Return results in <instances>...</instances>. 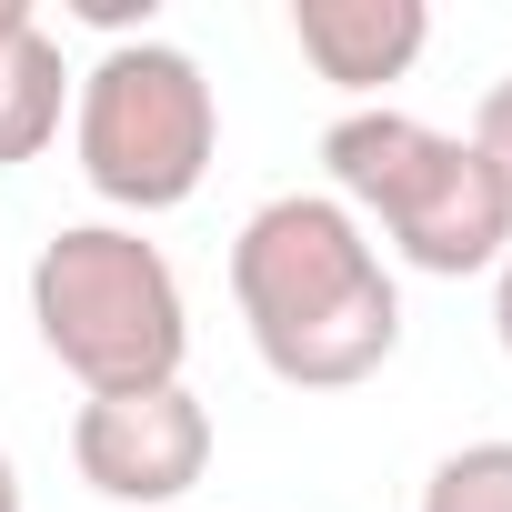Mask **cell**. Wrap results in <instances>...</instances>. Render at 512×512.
<instances>
[{"label": "cell", "instance_id": "obj_1", "mask_svg": "<svg viewBox=\"0 0 512 512\" xmlns=\"http://www.w3.org/2000/svg\"><path fill=\"white\" fill-rule=\"evenodd\" d=\"M231 302L272 382L352 392L402 352V292L382 272V241L332 191H272L231 231Z\"/></svg>", "mask_w": 512, "mask_h": 512}, {"label": "cell", "instance_id": "obj_2", "mask_svg": "<svg viewBox=\"0 0 512 512\" xmlns=\"http://www.w3.org/2000/svg\"><path fill=\"white\" fill-rule=\"evenodd\" d=\"M322 171H332V201L382 231L412 272L432 282H472V272H502L512 251V191L492 181V161L462 141V131H432L392 101H362L322 131Z\"/></svg>", "mask_w": 512, "mask_h": 512}, {"label": "cell", "instance_id": "obj_3", "mask_svg": "<svg viewBox=\"0 0 512 512\" xmlns=\"http://www.w3.org/2000/svg\"><path fill=\"white\" fill-rule=\"evenodd\" d=\"M31 322L41 352L81 392H161L191 362V302L171 251L131 221H61L31 262Z\"/></svg>", "mask_w": 512, "mask_h": 512}, {"label": "cell", "instance_id": "obj_4", "mask_svg": "<svg viewBox=\"0 0 512 512\" xmlns=\"http://www.w3.org/2000/svg\"><path fill=\"white\" fill-rule=\"evenodd\" d=\"M211 151H221V101L181 41H161V31L111 41L71 81V161L111 211H131V221L181 211L211 181Z\"/></svg>", "mask_w": 512, "mask_h": 512}, {"label": "cell", "instance_id": "obj_5", "mask_svg": "<svg viewBox=\"0 0 512 512\" xmlns=\"http://www.w3.org/2000/svg\"><path fill=\"white\" fill-rule=\"evenodd\" d=\"M71 472L101 492V502H131V512H161L181 502L201 472H211V412L191 382H161V392H91L71 412Z\"/></svg>", "mask_w": 512, "mask_h": 512}, {"label": "cell", "instance_id": "obj_6", "mask_svg": "<svg viewBox=\"0 0 512 512\" xmlns=\"http://www.w3.org/2000/svg\"><path fill=\"white\" fill-rule=\"evenodd\" d=\"M292 41H302V61L332 91L372 101L382 81H402L422 61L432 11H422V0H292Z\"/></svg>", "mask_w": 512, "mask_h": 512}, {"label": "cell", "instance_id": "obj_7", "mask_svg": "<svg viewBox=\"0 0 512 512\" xmlns=\"http://www.w3.org/2000/svg\"><path fill=\"white\" fill-rule=\"evenodd\" d=\"M71 61L41 21H21L11 41H0V171H21L61 141V111H71Z\"/></svg>", "mask_w": 512, "mask_h": 512}, {"label": "cell", "instance_id": "obj_8", "mask_svg": "<svg viewBox=\"0 0 512 512\" xmlns=\"http://www.w3.org/2000/svg\"><path fill=\"white\" fill-rule=\"evenodd\" d=\"M422 512H512V442H462L432 462Z\"/></svg>", "mask_w": 512, "mask_h": 512}, {"label": "cell", "instance_id": "obj_9", "mask_svg": "<svg viewBox=\"0 0 512 512\" xmlns=\"http://www.w3.org/2000/svg\"><path fill=\"white\" fill-rule=\"evenodd\" d=\"M462 141H472V151L492 161V181L512 191V71H502V81H492V91L472 101V131H462Z\"/></svg>", "mask_w": 512, "mask_h": 512}, {"label": "cell", "instance_id": "obj_10", "mask_svg": "<svg viewBox=\"0 0 512 512\" xmlns=\"http://www.w3.org/2000/svg\"><path fill=\"white\" fill-rule=\"evenodd\" d=\"M492 342L512 352V251H502V272H492Z\"/></svg>", "mask_w": 512, "mask_h": 512}, {"label": "cell", "instance_id": "obj_11", "mask_svg": "<svg viewBox=\"0 0 512 512\" xmlns=\"http://www.w3.org/2000/svg\"><path fill=\"white\" fill-rule=\"evenodd\" d=\"M0 512H21V462L0 452Z\"/></svg>", "mask_w": 512, "mask_h": 512}, {"label": "cell", "instance_id": "obj_12", "mask_svg": "<svg viewBox=\"0 0 512 512\" xmlns=\"http://www.w3.org/2000/svg\"><path fill=\"white\" fill-rule=\"evenodd\" d=\"M21 21H41V11H31V0H0V41H11Z\"/></svg>", "mask_w": 512, "mask_h": 512}]
</instances>
